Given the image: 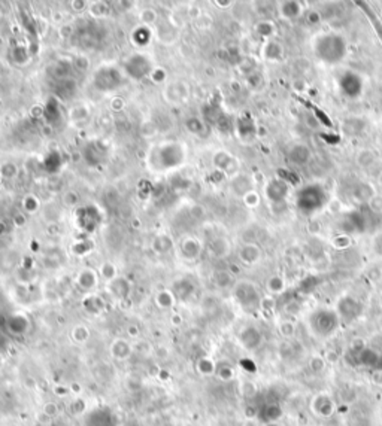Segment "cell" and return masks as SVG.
Returning <instances> with one entry per match:
<instances>
[{"instance_id": "6da1fadb", "label": "cell", "mask_w": 382, "mask_h": 426, "mask_svg": "<svg viewBox=\"0 0 382 426\" xmlns=\"http://www.w3.org/2000/svg\"><path fill=\"white\" fill-rule=\"evenodd\" d=\"M366 11V14H367V17H369V19H370V23L373 24V27L376 29V33H378V36H379V39L382 40V26L381 23L378 21V18L375 17V14L372 12V11H369L367 8H363Z\"/></svg>"}, {"instance_id": "7a4b0ae2", "label": "cell", "mask_w": 382, "mask_h": 426, "mask_svg": "<svg viewBox=\"0 0 382 426\" xmlns=\"http://www.w3.org/2000/svg\"><path fill=\"white\" fill-rule=\"evenodd\" d=\"M44 413H45L47 416H50V417H54V416L58 413L57 404H54V402H48V404H45V407H44Z\"/></svg>"}, {"instance_id": "3957f363", "label": "cell", "mask_w": 382, "mask_h": 426, "mask_svg": "<svg viewBox=\"0 0 382 426\" xmlns=\"http://www.w3.org/2000/svg\"><path fill=\"white\" fill-rule=\"evenodd\" d=\"M115 267L114 265H111V264H104L103 267H102V274H103L106 279H112L114 276H115V272H109V270H114Z\"/></svg>"}]
</instances>
